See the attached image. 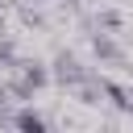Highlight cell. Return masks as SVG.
<instances>
[{"label":"cell","instance_id":"cell-5","mask_svg":"<svg viewBox=\"0 0 133 133\" xmlns=\"http://www.w3.org/2000/svg\"><path fill=\"white\" fill-rule=\"evenodd\" d=\"M12 125H17V129H25V133H42V129H46V116H37L33 108H25V112H17V116H12Z\"/></svg>","mask_w":133,"mask_h":133},{"label":"cell","instance_id":"cell-3","mask_svg":"<svg viewBox=\"0 0 133 133\" xmlns=\"http://www.w3.org/2000/svg\"><path fill=\"white\" fill-rule=\"evenodd\" d=\"M100 87H104V96L121 108V112H133V87H125V83H112V79H100Z\"/></svg>","mask_w":133,"mask_h":133},{"label":"cell","instance_id":"cell-2","mask_svg":"<svg viewBox=\"0 0 133 133\" xmlns=\"http://www.w3.org/2000/svg\"><path fill=\"white\" fill-rule=\"evenodd\" d=\"M54 79H58L62 87H75V83H83V79H87V71L79 66V58H75V54H58V58H54Z\"/></svg>","mask_w":133,"mask_h":133},{"label":"cell","instance_id":"cell-7","mask_svg":"<svg viewBox=\"0 0 133 133\" xmlns=\"http://www.w3.org/2000/svg\"><path fill=\"white\" fill-rule=\"evenodd\" d=\"M33 4H42V0H33Z\"/></svg>","mask_w":133,"mask_h":133},{"label":"cell","instance_id":"cell-4","mask_svg":"<svg viewBox=\"0 0 133 133\" xmlns=\"http://www.w3.org/2000/svg\"><path fill=\"white\" fill-rule=\"evenodd\" d=\"M91 46H96V58H104V62H121V58H125V54H121V46H116L108 33H100Z\"/></svg>","mask_w":133,"mask_h":133},{"label":"cell","instance_id":"cell-1","mask_svg":"<svg viewBox=\"0 0 133 133\" xmlns=\"http://www.w3.org/2000/svg\"><path fill=\"white\" fill-rule=\"evenodd\" d=\"M12 71H17V79L8 83V91H12L17 100H29V96L46 83V71H42L37 62H12Z\"/></svg>","mask_w":133,"mask_h":133},{"label":"cell","instance_id":"cell-6","mask_svg":"<svg viewBox=\"0 0 133 133\" xmlns=\"http://www.w3.org/2000/svg\"><path fill=\"white\" fill-rule=\"evenodd\" d=\"M100 25H104V29H116V25H121V17L108 8V12H100Z\"/></svg>","mask_w":133,"mask_h":133}]
</instances>
